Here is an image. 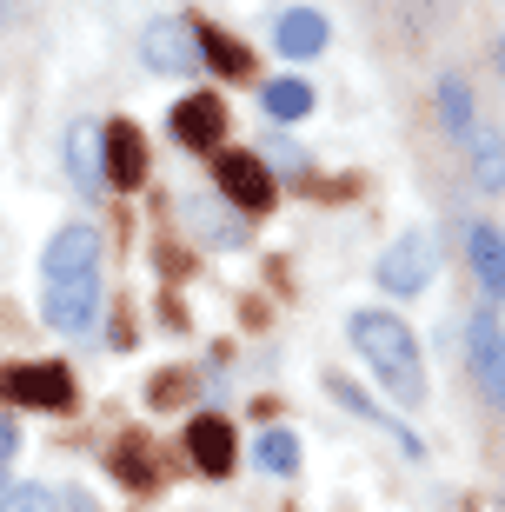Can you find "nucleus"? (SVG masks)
<instances>
[{"mask_svg": "<svg viewBox=\"0 0 505 512\" xmlns=\"http://www.w3.org/2000/svg\"><path fill=\"white\" fill-rule=\"evenodd\" d=\"M213 180L240 213H266L273 207V173L260 167V153H220L213 160Z\"/></svg>", "mask_w": 505, "mask_h": 512, "instance_id": "nucleus-5", "label": "nucleus"}, {"mask_svg": "<svg viewBox=\"0 0 505 512\" xmlns=\"http://www.w3.org/2000/svg\"><path fill=\"white\" fill-rule=\"evenodd\" d=\"M14 453H20V433H14V419H0V473L14 466Z\"/></svg>", "mask_w": 505, "mask_h": 512, "instance_id": "nucleus-23", "label": "nucleus"}, {"mask_svg": "<svg viewBox=\"0 0 505 512\" xmlns=\"http://www.w3.org/2000/svg\"><path fill=\"white\" fill-rule=\"evenodd\" d=\"M346 340L353 353L379 373V386L399 399V406H419L426 399V360H419V340L399 313H353L346 320Z\"/></svg>", "mask_w": 505, "mask_h": 512, "instance_id": "nucleus-2", "label": "nucleus"}, {"mask_svg": "<svg viewBox=\"0 0 505 512\" xmlns=\"http://www.w3.org/2000/svg\"><path fill=\"white\" fill-rule=\"evenodd\" d=\"M459 147L472 153V180H479V193H499L505 187V147H499V133H492L486 120H472V133L459 140Z\"/></svg>", "mask_w": 505, "mask_h": 512, "instance_id": "nucleus-13", "label": "nucleus"}, {"mask_svg": "<svg viewBox=\"0 0 505 512\" xmlns=\"http://www.w3.org/2000/svg\"><path fill=\"white\" fill-rule=\"evenodd\" d=\"M113 473L127 479V486H153V479H160V459H153V446L140 433H127L113 446Z\"/></svg>", "mask_w": 505, "mask_h": 512, "instance_id": "nucleus-16", "label": "nucleus"}, {"mask_svg": "<svg viewBox=\"0 0 505 512\" xmlns=\"http://www.w3.org/2000/svg\"><path fill=\"white\" fill-rule=\"evenodd\" d=\"M0 512H60L54 486H0Z\"/></svg>", "mask_w": 505, "mask_h": 512, "instance_id": "nucleus-21", "label": "nucleus"}, {"mask_svg": "<svg viewBox=\"0 0 505 512\" xmlns=\"http://www.w3.org/2000/svg\"><path fill=\"white\" fill-rule=\"evenodd\" d=\"M173 133H180V147L206 153V147H220V133H226V107L213 94H187L180 107H173Z\"/></svg>", "mask_w": 505, "mask_h": 512, "instance_id": "nucleus-8", "label": "nucleus"}, {"mask_svg": "<svg viewBox=\"0 0 505 512\" xmlns=\"http://www.w3.org/2000/svg\"><path fill=\"white\" fill-rule=\"evenodd\" d=\"M466 253H472V273H479V293H486V300H505V233L472 227Z\"/></svg>", "mask_w": 505, "mask_h": 512, "instance_id": "nucleus-11", "label": "nucleus"}, {"mask_svg": "<svg viewBox=\"0 0 505 512\" xmlns=\"http://www.w3.org/2000/svg\"><path fill=\"white\" fill-rule=\"evenodd\" d=\"M266 114L273 120H306L313 114V87H306V80H266Z\"/></svg>", "mask_w": 505, "mask_h": 512, "instance_id": "nucleus-18", "label": "nucleus"}, {"mask_svg": "<svg viewBox=\"0 0 505 512\" xmlns=\"http://www.w3.org/2000/svg\"><path fill=\"white\" fill-rule=\"evenodd\" d=\"M273 34H280V54L286 60H313L319 47H326V14H313V7H286Z\"/></svg>", "mask_w": 505, "mask_h": 512, "instance_id": "nucleus-12", "label": "nucleus"}, {"mask_svg": "<svg viewBox=\"0 0 505 512\" xmlns=\"http://www.w3.org/2000/svg\"><path fill=\"white\" fill-rule=\"evenodd\" d=\"M187 453H193V466H200V473L226 479V473H233V426H226V419H213V413H200L187 426Z\"/></svg>", "mask_w": 505, "mask_h": 512, "instance_id": "nucleus-9", "label": "nucleus"}, {"mask_svg": "<svg viewBox=\"0 0 505 512\" xmlns=\"http://www.w3.org/2000/svg\"><path fill=\"white\" fill-rule=\"evenodd\" d=\"M67 173H74L80 193L107 187V160H100V120H74L67 127Z\"/></svg>", "mask_w": 505, "mask_h": 512, "instance_id": "nucleus-10", "label": "nucleus"}, {"mask_svg": "<svg viewBox=\"0 0 505 512\" xmlns=\"http://www.w3.org/2000/svg\"><path fill=\"white\" fill-rule=\"evenodd\" d=\"M40 306H47V326L60 333H87L100 313V233L87 220L60 227L40 253Z\"/></svg>", "mask_w": 505, "mask_h": 512, "instance_id": "nucleus-1", "label": "nucleus"}, {"mask_svg": "<svg viewBox=\"0 0 505 512\" xmlns=\"http://www.w3.org/2000/svg\"><path fill=\"white\" fill-rule=\"evenodd\" d=\"M253 466H266V473H300V439L286 433V426L260 433L253 439Z\"/></svg>", "mask_w": 505, "mask_h": 512, "instance_id": "nucleus-17", "label": "nucleus"}, {"mask_svg": "<svg viewBox=\"0 0 505 512\" xmlns=\"http://www.w3.org/2000/svg\"><path fill=\"white\" fill-rule=\"evenodd\" d=\"M492 406H505V326H499V360H492V386H486Z\"/></svg>", "mask_w": 505, "mask_h": 512, "instance_id": "nucleus-22", "label": "nucleus"}, {"mask_svg": "<svg viewBox=\"0 0 505 512\" xmlns=\"http://www.w3.org/2000/svg\"><path fill=\"white\" fill-rule=\"evenodd\" d=\"M200 60H213L220 74H246V67H253V54H246L233 34H220V27H200Z\"/></svg>", "mask_w": 505, "mask_h": 512, "instance_id": "nucleus-20", "label": "nucleus"}, {"mask_svg": "<svg viewBox=\"0 0 505 512\" xmlns=\"http://www.w3.org/2000/svg\"><path fill=\"white\" fill-rule=\"evenodd\" d=\"M499 74H505V40H499Z\"/></svg>", "mask_w": 505, "mask_h": 512, "instance_id": "nucleus-24", "label": "nucleus"}, {"mask_svg": "<svg viewBox=\"0 0 505 512\" xmlns=\"http://www.w3.org/2000/svg\"><path fill=\"white\" fill-rule=\"evenodd\" d=\"M140 54H147L153 74H193L200 67V34H193L187 20H153L147 34H140Z\"/></svg>", "mask_w": 505, "mask_h": 512, "instance_id": "nucleus-6", "label": "nucleus"}, {"mask_svg": "<svg viewBox=\"0 0 505 512\" xmlns=\"http://www.w3.org/2000/svg\"><path fill=\"white\" fill-rule=\"evenodd\" d=\"M0 399L7 406H34V413H67L74 406V373L67 366H0Z\"/></svg>", "mask_w": 505, "mask_h": 512, "instance_id": "nucleus-3", "label": "nucleus"}, {"mask_svg": "<svg viewBox=\"0 0 505 512\" xmlns=\"http://www.w3.org/2000/svg\"><path fill=\"white\" fill-rule=\"evenodd\" d=\"M326 386H333V399H339V406H353V413H366V419H379V426H386V433H393V439H399V453H406V459H419V453H426V446H419V439H412V433H406V426H399V419H386V413H379V406H373V399H366V393H359V386H353V380H339V373H333V380H326Z\"/></svg>", "mask_w": 505, "mask_h": 512, "instance_id": "nucleus-14", "label": "nucleus"}, {"mask_svg": "<svg viewBox=\"0 0 505 512\" xmlns=\"http://www.w3.org/2000/svg\"><path fill=\"white\" fill-rule=\"evenodd\" d=\"M439 107H446L452 140H466V133H472V120H479V107H472V87H466L459 74H446V80H439Z\"/></svg>", "mask_w": 505, "mask_h": 512, "instance_id": "nucleus-19", "label": "nucleus"}, {"mask_svg": "<svg viewBox=\"0 0 505 512\" xmlns=\"http://www.w3.org/2000/svg\"><path fill=\"white\" fill-rule=\"evenodd\" d=\"M432 273H439V247H432V233H399L393 247L379 253V286H386L393 300L426 293Z\"/></svg>", "mask_w": 505, "mask_h": 512, "instance_id": "nucleus-4", "label": "nucleus"}, {"mask_svg": "<svg viewBox=\"0 0 505 512\" xmlns=\"http://www.w3.org/2000/svg\"><path fill=\"white\" fill-rule=\"evenodd\" d=\"M100 160H107V187H140L147 180V140L127 120H107L100 127Z\"/></svg>", "mask_w": 505, "mask_h": 512, "instance_id": "nucleus-7", "label": "nucleus"}, {"mask_svg": "<svg viewBox=\"0 0 505 512\" xmlns=\"http://www.w3.org/2000/svg\"><path fill=\"white\" fill-rule=\"evenodd\" d=\"M466 353H472V373H479V393H486L492 360H499V320H492V313H472L466 320Z\"/></svg>", "mask_w": 505, "mask_h": 512, "instance_id": "nucleus-15", "label": "nucleus"}]
</instances>
